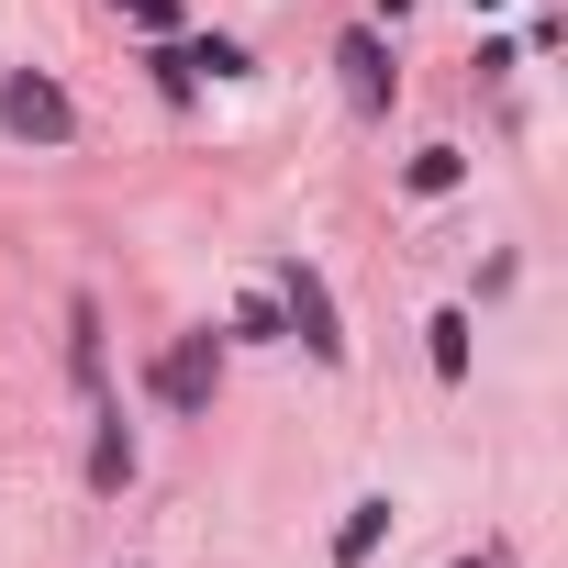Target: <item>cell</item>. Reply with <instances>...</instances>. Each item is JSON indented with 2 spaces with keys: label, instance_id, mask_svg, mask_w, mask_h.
<instances>
[{
  "label": "cell",
  "instance_id": "cell-1",
  "mask_svg": "<svg viewBox=\"0 0 568 568\" xmlns=\"http://www.w3.org/2000/svg\"><path fill=\"white\" fill-rule=\"evenodd\" d=\"M278 324H291L324 368L346 357V324H335V291H324V267H302V256H278Z\"/></svg>",
  "mask_w": 568,
  "mask_h": 568
},
{
  "label": "cell",
  "instance_id": "cell-2",
  "mask_svg": "<svg viewBox=\"0 0 568 568\" xmlns=\"http://www.w3.org/2000/svg\"><path fill=\"white\" fill-rule=\"evenodd\" d=\"M0 123H12L23 145H79V112H68V90H57L45 68H12V79H0Z\"/></svg>",
  "mask_w": 568,
  "mask_h": 568
},
{
  "label": "cell",
  "instance_id": "cell-3",
  "mask_svg": "<svg viewBox=\"0 0 568 568\" xmlns=\"http://www.w3.org/2000/svg\"><path fill=\"white\" fill-rule=\"evenodd\" d=\"M212 379H223V335H212V324L156 357V402H168V413H212Z\"/></svg>",
  "mask_w": 568,
  "mask_h": 568
},
{
  "label": "cell",
  "instance_id": "cell-4",
  "mask_svg": "<svg viewBox=\"0 0 568 568\" xmlns=\"http://www.w3.org/2000/svg\"><path fill=\"white\" fill-rule=\"evenodd\" d=\"M335 68H346V101H357V112H390V90H402V79H390V45H379V34H346V45H335Z\"/></svg>",
  "mask_w": 568,
  "mask_h": 568
},
{
  "label": "cell",
  "instance_id": "cell-5",
  "mask_svg": "<svg viewBox=\"0 0 568 568\" xmlns=\"http://www.w3.org/2000/svg\"><path fill=\"white\" fill-rule=\"evenodd\" d=\"M379 535H390V501L368 490V501H357V513L335 524V568H368V557H379Z\"/></svg>",
  "mask_w": 568,
  "mask_h": 568
},
{
  "label": "cell",
  "instance_id": "cell-6",
  "mask_svg": "<svg viewBox=\"0 0 568 568\" xmlns=\"http://www.w3.org/2000/svg\"><path fill=\"white\" fill-rule=\"evenodd\" d=\"M134 479V435H123V413H101V446H90V490H123Z\"/></svg>",
  "mask_w": 568,
  "mask_h": 568
},
{
  "label": "cell",
  "instance_id": "cell-7",
  "mask_svg": "<svg viewBox=\"0 0 568 568\" xmlns=\"http://www.w3.org/2000/svg\"><path fill=\"white\" fill-rule=\"evenodd\" d=\"M424 335H435V379H468V313H435Z\"/></svg>",
  "mask_w": 568,
  "mask_h": 568
},
{
  "label": "cell",
  "instance_id": "cell-8",
  "mask_svg": "<svg viewBox=\"0 0 568 568\" xmlns=\"http://www.w3.org/2000/svg\"><path fill=\"white\" fill-rule=\"evenodd\" d=\"M457 179H468V156H457V145H424V156H413V190H424V201H435V190H457Z\"/></svg>",
  "mask_w": 568,
  "mask_h": 568
},
{
  "label": "cell",
  "instance_id": "cell-9",
  "mask_svg": "<svg viewBox=\"0 0 568 568\" xmlns=\"http://www.w3.org/2000/svg\"><path fill=\"white\" fill-rule=\"evenodd\" d=\"M68 335H79V346H68V357H79V390H101V313L79 302V313H68Z\"/></svg>",
  "mask_w": 568,
  "mask_h": 568
},
{
  "label": "cell",
  "instance_id": "cell-10",
  "mask_svg": "<svg viewBox=\"0 0 568 568\" xmlns=\"http://www.w3.org/2000/svg\"><path fill=\"white\" fill-rule=\"evenodd\" d=\"M134 23L145 34H179V0H134Z\"/></svg>",
  "mask_w": 568,
  "mask_h": 568
},
{
  "label": "cell",
  "instance_id": "cell-11",
  "mask_svg": "<svg viewBox=\"0 0 568 568\" xmlns=\"http://www.w3.org/2000/svg\"><path fill=\"white\" fill-rule=\"evenodd\" d=\"M457 568H479V557H457Z\"/></svg>",
  "mask_w": 568,
  "mask_h": 568
}]
</instances>
